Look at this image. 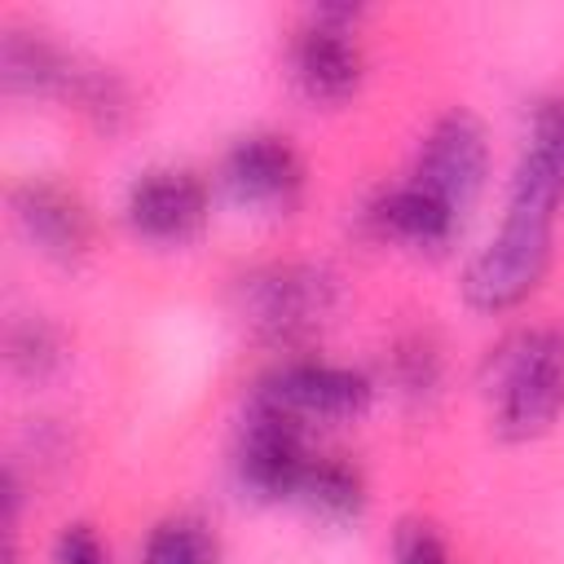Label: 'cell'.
<instances>
[{
  "label": "cell",
  "mask_w": 564,
  "mask_h": 564,
  "mask_svg": "<svg viewBox=\"0 0 564 564\" xmlns=\"http://www.w3.org/2000/svg\"><path fill=\"white\" fill-rule=\"evenodd\" d=\"M489 427L502 441H538L564 419V322L524 326L485 357Z\"/></svg>",
  "instance_id": "6da1fadb"
},
{
  "label": "cell",
  "mask_w": 564,
  "mask_h": 564,
  "mask_svg": "<svg viewBox=\"0 0 564 564\" xmlns=\"http://www.w3.org/2000/svg\"><path fill=\"white\" fill-rule=\"evenodd\" d=\"M339 304L335 269L317 260H269L234 282L238 317L269 344H300L326 326Z\"/></svg>",
  "instance_id": "7a4b0ae2"
},
{
  "label": "cell",
  "mask_w": 564,
  "mask_h": 564,
  "mask_svg": "<svg viewBox=\"0 0 564 564\" xmlns=\"http://www.w3.org/2000/svg\"><path fill=\"white\" fill-rule=\"evenodd\" d=\"M361 18V4H313L295 22L286 40V75L304 101L339 106L357 97L366 79V48L357 35Z\"/></svg>",
  "instance_id": "3957f363"
},
{
  "label": "cell",
  "mask_w": 564,
  "mask_h": 564,
  "mask_svg": "<svg viewBox=\"0 0 564 564\" xmlns=\"http://www.w3.org/2000/svg\"><path fill=\"white\" fill-rule=\"evenodd\" d=\"M251 401L282 410L286 419L313 423H352L375 405V379L357 366L322 361V357H286L269 366L251 392Z\"/></svg>",
  "instance_id": "277c9868"
},
{
  "label": "cell",
  "mask_w": 564,
  "mask_h": 564,
  "mask_svg": "<svg viewBox=\"0 0 564 564\" xmlns=\"http://www.w3.org/2000/svg\"><path fill=\"white\" fill-rule=\"evenodd\" d=\"M405 176L419 189H427L436 203H445L458 220H467V212L476 207V198L485 189V176H489L485 123L467 106H449L419 137V150H414V163H410Z\"/></svg>",
  "instance_id": "5b68a950"
},
{
  "label": "cell",
  "mask_w": 564,
  "mask_h": 564,
  "mask_svg": "<svg viewBox=\"0 0 564 564\" xmlns=\"http://www.w3.org/2000/svg\"><path fill=\"white\" fill-rule=\"evenodd\" d=\"M308 427L286 419L273 405H260L247 397V414L234 445V476L238 485L260 502H295L300 480L313 463Z\"/></svg>",
  "instance_id": "8992f818"
},
{
  "label": "cell",
  "mask_w": 564,
  "mask_h": 564,
  "mask_svg": "<svg viewBox=\"0 0 564 564\" xmlns=\"http://www.w3.org/2000/svg\"><path fill=\"white\" fill-rule=\"evenodd\" d=\"M212 189L194 167H145L123 194V225L154 247H185L207 229Z\"/></svg>",
  "instance_id": "52a82bcc"
},
{
  "label": "cell",
  "mask_w": 564,
  "mask_h": 564,
  "mask_svg": "<svg viewBox=\"0 0 564 564\" xmlns=\"http://www.w3.org/2000/svg\"><path fill=\"white\" fill-rule=\"evenodd\" d=\"M225 189L256 212H291L304 194V159L282 132H242L220 154Z\"/></svg>",
  "instance_id": "ba28073f"
},
{
  "label": "cell",
  "mask_w": 564,
  "mask_h": 564,
  "mask_svg": "<svg viewBox=\"0 0 564 564\" xmlns=\"http://www.w3.org/2000/svg\"><path fill=\"white\" fill-rule=\"evenodd\" d=\"M9 216L18 234L53 264H79L93 251V216L88 203L48 181V176H26L9 189Z\"/></svg>",
  "instance_id": "9c48e42d"
},
{
  "label": "cell",
  "mask_w": 564,
  "mask_h": 564,
  "mask_svg": "<svg viewBox=\"0 0 564 564\" xmlns=\"http://www.w3.org/2000/svg\"><path fill=\"white\" fill-rule=\"evenodd\" d=\"M357 216L375 242H392V247H410V251H445L454 242V234L463 229V220L445 203H436L427 189H419L410 176L375 189Z\"/></svg>",
  "instance_id": "30bf717a"
},
{
  "label": "cell",
  "mask_w": 564,
  "mask_h": 564,
  "mask_svg": "<svg viewBox=\"0 0 564 564\" xmlns=\"http://www.w3.org/2000/svg\"><path fill=\"white\" fill-rule=\"evenodd\" d=\"M79 62H84V53L62 48L57 40H48L35 26H4V35H0V79H4V93H13V97L66 101Z\"/></svg>",
  "instance_id": "8fae6325"
},
{
  "label": "cell",
  "mask_w": 564,
  "mask_h": 564,
  "mask_svg": "<svg viewBox=\"0 0 564 564\" xmlns=\"http://www.w3.org/2000/svg\"><path fill=\"white\" fill-rule=\"evenodd\" d=\"M370 502V485L361 476L357 463H348L344 454H313L304 480H300V494H295V507L322 516V520H357Z\"/></svg>",
  "instance_id": "7c38bea8"
},
{
  "label": "cell",
  "mask_w": 564,
  "mask_h": 564,
  "mask_svg": "<svg viewBox=\"0 0 564 564\" xmlns=\"http://www.w3.org/2000/svg\"><path fill=\"white\" fill-rule=\"evenodd\" d=\"M141 564H220V538L203 516L176 511L150 529Z\"/></svg>",
  "instance_id": "4fadbf2b"
},
{
  "label": "cell",
  "mask_w": 564,
  "mask_h": 564,
  "mask_svg": "<svg viewBox=\"0 0 564 564\" xmlns=\"http://www.w3.org/2000/svg\"><path fill=\"white\" fill-rule=\"evenodd\" d=\"M4 361H9V370H13L18 379L40 383V379H48L53 370H62V361H66V339H62V330H57L48 317L26 313V317H18V322L4 330Z\"/></svg>",
  "instance_id": "5bb4252c"
},
{
  "label": "cell",
  "mask_w": 564,
  "mask_h": 564,
  "mask_svg": "<svg viewBox=\"0 0 564 564\" xmlns=\"http://www.w3.org/2000/svg\"><path fill=\"white\" fill-rule=\"evenodd\" d=\"M388 379L405 401H432L441 392V379H445V361H441L436 339L423 330L401 335L388 352Z\"/></svg>",
  "instance_id": "9a60e30c"
},
{
  "label": "cell",
  "mask_w": 564,
  "mask_h": 564,
  "mask_svg": "<svg viewBox=\"0 0 564 564\" xmlns=\"http://www.w3.org/2000/svg\"><path fill=\"white\" fill-rule=\"evenodd\" d=\"M392 564H454V555L432 520L405 516L392 529Z\"/></svg>",
  "instance_id": "2e32d148"
},
{
  "label": "cell",
  "mask_w": 564,
  "mask_h": 564,
  "mask_svg": "<svg viewBox=\"0 0 564 564\" xmlns=\"http://www.w3.org/2000/svg\"><path fill=\"white\" fill-rule=\"evenodd\" d=\"M53 564H110V551H106V542L97 538L93 524L75 520V524H66V529L57 533V542H53Z\"/></svg>",
  "instance_id": "e0dca14e"
},
{
  "label": "cell",
  "mask_w": 564,
  "mask_h": 564,
  "mask_svg": "<svg viewBox=\"0 0 564 564\" xmlns=\"http://www.w3.org/2000/svg\"><path fill=\"white\" fill-rule=\"evenodd\" d=\"M4 564H18V538H4Z\"/></svg>",
  "instance_id": "ac0fdd59"
}]
</instances>
